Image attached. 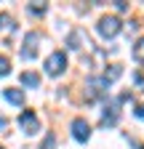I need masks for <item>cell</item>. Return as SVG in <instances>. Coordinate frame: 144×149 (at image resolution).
<instances>
[{"instance_id":"cell-10","label":"cell","mask_w":144,"mask_h":149,"mask_svg":"<svg viewBox=\"0 0 144 149\" xmlns=\"http://www.w3.org/2000/svg\"><path fill=\"white\" fill-rule=\"evenodd\" d=\"M120 74H123V67H120V64H112L110 69L104 72V80H107V83H112V80H117V77H120Z\"/></svg>"},{"instance_id":"cell-17","label":"cell","mask_w":144,"mask_h":149,"mask_svg":"<svg viewBox=\"0 0 144 149\" xmlns=\"http://www.w3.org/2000/svg\"><path fill=\"white\" fill-rule=\"evenodd\" d=\"M0 149H3V146H0Z\"/></svg>"},{"instance_id":"cell-6","label":"cell","mask_w":144,"mask_h":149,"mask_svg":"<svg viewBox=\"0 0 144 149\" xmlns=\"http://www.w3.org/2000/svg\"><path fill=\"white\" fill-rule=\"evenodd\" d=\"M67 45H69V48H83V45H88L85 32H83V29H75V32L67 37Z\"/></svg>"},{"instance_id":"cell-1","label":"cell","mask_w":144,"mask_h":149,"mask_svg":"<svg viewBox=\"0 0 144 149\" xmlns=\"http://www.w3.org/2000/svg\"><path fill=\"white\" fill-rule=\"evenodd\" d=\"M96 29H99V35H101V37L112 40V37H117V35H120L123 22H120L117 16H101V19H99V24H96Z\"/></svg>"},{"instance_id":"cell-7","label":"cell","mask_w":144,"mask_h":149,"mask_svg":"<svg viewBox=\"0 0 144 149\" xmlns=\"http://www.w3.org/2000/svg\"><path fill=\"white\" fill-rule=\"evenodd\" d=\"M3 96H6L11 104H16V107H22V104H24V93H22L19 88H6V91H3Z\"/></svg>"},{"instance_id":"cell-12","label":"cell","mask_w":144,"mask_h":149,"mask_svg":"<svg viewBox=\"0 0 144 149\" xmlns=\"http://www.w3.org/2000/svg\"><path fill=\"white\" fill-rule=\"evenodd\" d=\"M8 72H11V61H8V56H0V77H6Z\"/></svg>"},{"instance_id":"cell-3","label":"cell","mask_w":144,"mask_h":149,"mask_svg":"<svg viewBox=\"0 0 144 149\" xmlns=\"http://www.w3.org/2000/svg\"><path fill=\"white\" fill-rule=\"evenodd\" d=\"M19 128L24 130L27 136H32V133H38V130H40V120H38V115H35L32 109H24L22 115H19Z\"/></svg>"},{"instance_id":"cell-5","label":"cell","mask_w":144,"mask_h":149,"mask_svg":"<svg viewBox=\"0 0 144 149\" xmlns=\"http://www.w3.org/2000/svg\"><path fill=\"white\" fill-rule=\"evenodd\" d=\"M72 136H75L78 141H88L91 139V125H88L83 117H75L72 120Z\"/></svg>"},{"instance_id":"cell-9","label":"cell","mask_w":144,"mask_h":149,"mask_svg":"<svg viewBox=\"0 0 144 149\" xmlns=\"http://www.w3.org/2000/svg\"><path fill=\"white\" fill-rule=\"evenodd\" d=\"M115 123H117V104L112 101V104H110V112H104V117H101V125L110 128V125H115Z\"/></svg>"},{"instance_id":"cell-11","label":"cell","mask_w":144,"mask_h":149,"mask_svg":"<svg viewBox=\"0 0 144 149\" xmlns=\"http://www.w3.org/2000/svg\"><path fill=\"white\" fill-rule=\"evenodd\" d=\"M134 59H136L139 64H144V37H139L136 45H134Z\"/></svg>"},{"instance_id":"cell-2","label":"cell","mask_w":144,"mask_h":149,"mask_svg":"<svg viewBox=\"0 0 144 149\" xmlns=\"http://www.w3.org/2000/svg\"><path fill=\"white\" fill-rule=\"evenodd\" d=\"M64 69H67V56H64V51H53L48 59H45V72L56 77V74H62Z\"/></svg>"},{"instance_id":"cell-15","label":"cell","mask_w":144,"mask_h":149,"mask_svg":"<svg viewBox=\"0 0 144 149\" xmlns=\"http://www.w3.org/2000/svg\"><path fill=\"white\" fill-rule=\"evenodd\" d=\"M136 117H144V104H139V107H136Z\"/></svg>"},{"instance_id":"cell-8","label":"cell","mask_w":144,"mask_h":149,"mask_svg":"<svg viewBox=\"0 0 144 149\" xmlns=\"http://www.w3.org/2000/svg\"><path fill=\"white\" fill-rule=\"evenodd\" d=\"M19 83L27 85V88H38V85H40V77H38L35 72H22V74H19Z\"/></svg>"},{"instance_id":"cell-16","label":"cell","mask_w":144,"mask_h":149,"mask_svg":"<svg viewBox=\"0 0 144 149\" xmlns=\"http://www.w3.org/2000/svg\"><path fill=\"white\" fill-rule=\"evenodd\" d=\"M6 125H8V120H6V117H0V130H3Z\"/></svg>"},{"instance_id":"cell-4","label":"cell","mask_w":144,"mask_h":149,"mask_svg":"<svg viewBox=\"0 0 144 149\" xmlns=\"http://www.w3.org/2000/svg\"><path fill=\"white\" fill-rule=\"evenodd\" d=\"M38 43H40V35L38 32H27V37H24V48H22V59H35L38 56Z\"/></svg>"},{"instance_id":"cell-13","label":"cell","mask_w":144,"mask_h":149,"mask_svg":"<svg viewBox=\"0 0 144 149\" xmlns=\"http://www.w3.org/2000/svg\"><path fill=\"white\" fill-rule=\"evenodd\" d=\"M53 146H56V139H53V133H48V136H45V141L40 144V149H53Z\"/></svg>"},{"instance_id":"cell-14","label":"cell","mask_w":144,"mask_h":149,"mask_svg":"<svg viewBox=\"0 0 144 149\" xmlns=\"http://www.w3.org/2000/svg\"><path fill=\"white\" fill-rule=\"evenodd\" d=\"M29 11H32V13H40V11H45V6H40V3H32V6H29Z\"/></svg>"}]
</instances>
